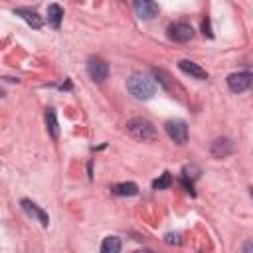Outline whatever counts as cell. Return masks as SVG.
Segmentation results:
<instances>
[{"label": "cell", "instance_id": "7c38bea8", "mask_svg": "<svg viewBox=\"0 0 253 253\" xmlns=\"http://www.w3.org/2000/svg\"><path fill=\"white\" fill-rule=\"evenodd\" d=\"M61 20H63V8L59 4H49L47 6V24L53 30H59Z\"/></svg>", "mask_w": 253, "mask_h": 253}, {"label": "cell", "instance_id": "5b68a950", "mask_svg": "<svg viewBox=\"0 0 253 253\" xmlns=\"http://www.w3.org/2000/svg\"><path fill=\"white\" fill-rule=\"evenodd\" d=\"M87 73H89V77H91L93 81L103 83V81L107 79V75H109V65H107L101 57H91V59L87 61Z\"/></svg>", "mask_w": 253, "mask_h": 253}, {"label": "cell", "instance_id": "6da1fadb", "mask_svg": "<svg viewBox=\"0 0 253 253\" xmlns=\"http://www.w3.org/2000/svg\"><path fill=\"white\" fill-rule=\"evenodd\" d=\"M126 87H128L130 95H134V97L140 99V101L150 99V97L154 95V91H156L154 81H152L146 73H132V75L128 77V81H126Z\"/></svg>", "mask_w": 253, "mask_h": 253}, {"label": "cell", "instance_id": "ffe728a7", "mask_svg": "<svg viewBox=\"0 0 253 253\" xmlns=\"http://www.w3.org/2000/svg\"><path fill=\"white\" fill-rule=\"evenodd\" d=\"M134 253H152V251H148V249H136Z\"/></svg>", "mask_w": 253, "mask_h": 253}, {"label": "cell", "instance_id": "30bf717a", "mask_svg": "<svg viewBox=\"0 0 253 253\" xmlns=\"http://www.w3.org/2000/svg\"><path fill=\"white\" fill-rule=\"evenodd\" d=\"M178 67H180L186 75H190V77H194V79H208V71H206L204 67H200L198 63L190 61V59H180V61H178Z\"/></svg>", "mask_w": 253, "mask_h": 253}, {"label": "cell", "instance_id": "e0dca14e", "mask_svg": "<svg viewBox=\"0 0 253 253\" xmlns=\"http://www.w3.org/2000/svg\"><path fill=\"white\" fill-rule=\"evenodd\" d=\"M164 241H166L168 245H180V243H182V235H180V233H166V235H164Z\"/></svg>", "mask_w": 253, "mask_h": 253}, {"label": "cell", "instance_id": "9a60e30c", "mask_svg": "<svg viewBox=\"0 0 253 253\" xmlns=\"http://www.w3.org/2000/svg\"><path fill=\"white\" fill-rule=\"evenodd\" d=\"M101 253H121V239L117 235H109L101 243Z\"/></svg>", "mask_w": 253, "mask_h": 253}, {"label": "cell", "instance_id": "277c9868", "mask_svg": "<svg viewBox=\"0 0 253 253\" xmlns=\"http://www.w3.org/2000/svg\"><path fill=\"white\" fill-rule=\"evenodd\" d=\"M168 36H170V40H174L178 43H186L194 38V28L186 22H176L168 28Z\"/></svg>", "mask_w": 253, "mask_h": 253}, {"label": "cell", "instance_id": "2e32d148", "mask_svg": "<svg viewBox=\"0 0 253 253\" xmlns=\"http://www.w3.org/2000/svg\"><path fill=\"white\" fill-rule=\"evenodd\" d=\"M170 184H172V176H170L168 172H164L158 180H154V182H152V188H154V190H166Z\"/></svg>", "mask_w": 253, "mask_h": 253}, {"label": "cell", "instance_id": "9c48e42d", "mask_svg": "<svg viewBox=\"0 0 253 253\" xmlns=\"http://www.w3.org/2000/svg\"><path fill=\"white\" fill-rule=\"evenodd\" d=\"M14 14L16 16H20L30 28H34V30H40L42 26H43V20H42V16L38 14V12H34V10H30V8H16L14 10Z\"/></svg>", "mask_w": 253, "mask_h": 253}, {"label": "cell", "instance_id": "ba28073f", "mask_svg": "<svg viewBox=\"0 0 253 253\" xmlns=\"http://www.w3.org/2000/svg\"><path fill=\"white\" fill-rule=\"evenodd\" d=\"M132 8L140 20H152L158 14V6L148 0H136V2H132Z\"/></svg>", "mask_w": 253, "mask_h": 253}, {"label": "cell", "instance_id": "5bb4252c", "mask_svg": "<svg viewBox=\"0 0 253 253\" xmlns=\"http://www.w3.org/2000/svg\"><path fill=\"white\" fill-rule=\"evenodd\" d=\"M45 125H47V130L51 134L53 140L59 138V125H57V117H55V111L53 109H47L45 111Z\"/></svg>", "mask_w": 253, "mask_h": 253}, {"label": "cell", "instance_id": "ac0fdd59", "mask_svg": "<svg viewBox=\"0 0 253 253\" xmlns=\"http://www.w3.org/2000/svg\"><path fill=\"white\" fill-rule=\"evenodd\" d=\"M202 30H204V36H208V38H213V34H211V24H210V20H208V18L202 22Z\"/></svg>", "mask_w": 253, "mask_h": 253}, {"label": "cell", "instance_id": "8fae6325", "mask_svg": "<svg viewBox=\"0 0 253 253\" xmlns=\"http://www.w3.org/2000/svg\"><path fill=\"white\" fill-rule=\"evenodd\" d=\"M233 152V142L229 138H215L211 144V154L215 158H225Z\"/></svg>", "mask_w": 253, "mask_h": 253}, {"label": "cell", "instance_id": "3957f363", "mask_svg": "<svg viewBox=\"0 0 253 253\" xmlns=\"http://www.w3.org/2000/svg\"><path fill=\"white\" fill-rule=\"evenodd\" d=\"M166 128V134L176 142V144H186L188 142V125L180 119H174V121H168L164 125Z\"/></svg>", "mask_w": 253, "mask_h": 253}, {"label": "cell", "instance_id": "8992f818", "mask_svg": "<svg viewBox=\"0 0 253 253\" xmlns=\"http://www.w3.org/2000/svg\"><path fill=\"white\" fill-rule=\"evenodd\" d=\"M251 79L253 75L249 71H239V73H231L227 77V87L233 91V93H243L251 87Z\"/></svg>", "mask_w": 253, "mask_h": 253}, {"label": "cell", "instance_id": "52a82bcc", "mask_svg": "<svg viewBox=\"0 0 253 253\" xmlns=\"http://www.w3.org/2000/svg\"><path fill=\"white\" fill-rule=\"evenodd\" d=\"M20 206H22V210H24V211H26L30 217L38 219V221H40L43 227H47V225H49V215H47V213H45V211H43V210H42L38 204H34L32 200L24 198V200L20 202Z\"/></svg>", "mask_w": 253, "mask_h": 253}, {"label": "cell", "instance_id": "4fadbf2b", "mask_svg": "<svg viewBox=\"0 0 253 253\" xmlns=\"http://www.w3.org/2000/svg\"><path fill=\"white\" fill-rule=\"evenodd\" d=\"M111 192L115 196H136L138 194V186L134 182H121V184L111 186Z\"/></svg>", "mask_w": 253, "mask_h": 253}, {"label": "cell", "instance_id": "7a4b0ae2", "mask_svg": "<svg viewBox=\"0 0 253 253\" xmlns=\"http://www.w3.org/2000/svg\"><path fill=\"white\" fill-rule=\"evenodd\" d=\"M126 130L132 138L136 140H154L156 138V128L154 125L148 121V119H142V117H134L126 123Z\"/></svg>", "mask_w": 253, "mask_h": 253}, {"label": "cell", "instance_id": "d6986e66", "mask_svg": "<svg viewBox=\"0 0 253 253\" xmlns=\"http://www.w3.org/2000/svg\"><path fill=\"white\" fill-rule=\"evenodd\" d=\"M243 253H253V243L251 241H245L243 243Z\"/></svg>", "mask_w": 253, "mask_h": 253}]
</instances>
